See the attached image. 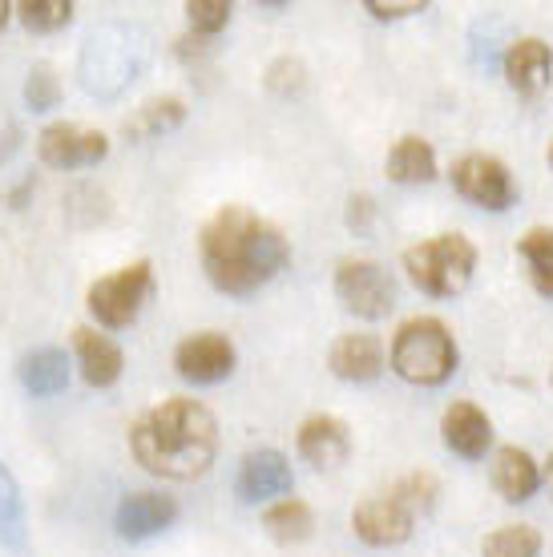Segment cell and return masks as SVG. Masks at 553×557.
<instances>
[{
    "label": "cell",
    "mask_w": 553,
    "mask_h": 557,
    "mask_svg": "<svg viewBox=\"0 0 553 557\" xmlns=\"http://www.w3.org/2000/svg\"><path fill=\"white\" fill-rule=\"evenodd\" d=\"M198 263L214 292L247 299V295L263 292L291 263V243L263 214L231 202V207L214 210L198 231Z\"/></svg>",
    "instance_id": "obj_1"
},
{
    "label": "cell",
    "mask_w": 553,
    "mask_h": 557,
    "mask_svg": "<svg viewBox=\"0 0 553 557\" xmlns=\"http://www.w3.org/2000/svg\"><path fill=\"white\" fill-rule=\"evenodd\" d=\"M130 453L146 473L162 476V481H198L219 457L214 412L198 400L170 396L134 420Z\"/></svg>",
    "instance_id": "obj_2"
},
{
    "label": "cell",
    "mask_w": 553,
    "mask_h": 557,
    "mask_svg": "<svg viewBox=\"0 0 553 557\" xmlns=\"http://www.w3.org/2000/svg\"><path fill=\"white\" fill-rule=\"evenodd\" d=\"M388 363H392V372L401 380H408V384L441 388L444 380L457 372L460 351H457L453 332H448V323L437 320V315H416V320L396 327Z\"/></svg>",
    "instance_id": "obj_3"
},
{
    "label": "cell",
    "mask_w": 553,
    "mask_h": 557,
    "mask_svg": "<svg viewBox=\"0 0 553 557\" xmlns=\"http://www.w3.org/2000/svg\"><path fill=\"white\" fill-rule=\"evenodd\" d=\"M404 271L416 287L432 299H453L472 283V271H477V247L469 238L448 231V235H432L420 238L404 251Z\"/></svg>",
    "instance_id": "obj_4"
},
{
    "label": "cell",
    "mask_w": 553,
    "mask_h": 557,
    "mask_svg": "<svg viewBox=\"0 0 553 557\" xmlns=\"http://www.w3.org/2000/svg\"><path fill=\"white\" fill-rule=\"evenodd\" d=\"M158 292V278H153V267L146 259L138 263H125L110 275H101L97 283H89L85 292V307L97 320V327L106 332H125L130 323H138V315L146 311V304Z\"/></svg>",
    "instance_id": "obj_5"
},
{
    "label": "cell",
    "mask_w": 553,
    "mask_h": 557,
    "mask_svg": "<svg viewBox=\"0 0 553 557\" xmlns=\"http://www.w3.org/2000/svg\"><path fill=\"white\" fill-rule=\"evenodd\" d=\"M335 299L360 320H384L396 307V283L376 259H344L335 267Z\"/></svg>",
    "instance_id": "obj_6"
},
{
    "label": "cell",
    "mask_w": 553,
    "mask_h": 557,
    "mask_svg": "<svg viewBox=\"0 0 553 557\" xmlns=\"http://www.w3.org/2000/svg\"><path fill=\"white\" fill-rule=\"evenodd\" d=\"M448 178H453V186H457V195L465 202L493 210V214H501V210H509L517 202V182H513L509 166L493 153H460L453 170H448Z\"/></svg>",
    "instance_id": "obj_7"
},
{
    "label": "cell",
    "mask_w": 553,
    "mask_h": 557,
    "mask_svg": "<svg viewBox=\"0 0 553 557\" xmlns=\"http://www.w3.org/2000/svg\"><path fill=\"white\" fill-rule=\"evenodd\" d=\"M37 158L53 170H85L110 158V138L85 122H53L37 134Z\"/></svg>",
    "instance_id": "obj_8"
},
{
    "label": "cell",
    "mask_w": 553,
    "mask_h": 557,
    "mask_svg": "<svg viewBox=\"0 0 553 557\" xmlns=\"http://www.w3.org/2000/svg\"><path fill=\"white\" fill-rule=\"evenodd\" d=\"M413 530H416V513L392 493V488L364 497V502L352 509V533H356L364 545H376V549L404 545L413 537Z\"/></svg>",
    "instance_id": "obj_9"
},
{
    "label": "cell",
    "mask_w": 553,
    "mask_h": 557,
    "mask_svg": "<svg viewBox=\"0 0 553 557\" xmlns=\"http://www.w3.org/2000/svg\"><path fill=\"white\" fill-rule=\"evenodd\" d=\"M235 363L238 351L231 344V335L222 332H194L174 348V368L191 384H222L235 372Z\"/></svg>",
    "instance_id": "obj_10"
},
{
    "label": "cell",
    "mask_w": 553,
    "mask_h": 557,
    "mask_svg": "<svg viewBox=\"0 0 553 557\" xmlns=\"http://www.w3.org/2000/svg\"><path fill=\"white\" fill-rule=\"evenodd\" d=\"M238 497L247 505H263L275 497H287L295 488V473H291V460L279 448H250L243 465H238Z\"/></svg>",
    "instance_id": "obj_11"
},
{
    "label": "cell",
    "mask_w": 553,
    "mask_h": 557,
    "mask_svg": "<svg viewBox=\"0 0 553 557\" xmlns=\"http://www.w3.org/2000/svg\"><path fill=\"white\" fill-rule=\"evenodd\" d=\"M179 521V502L167 497V493H153V488H142V493H125L118 502V513H113V525L125 542H146V537H158L167 533L170 525Z\"/></svg>",
    "instance_id": "obj_12"
},
{
    "label": "cell",
    "mask_w": 553,
    "mask_h": 557,
    "mask_svg": "<svg viewBox=\"0 0 553 557\" xmlns=\"http://www.w3.org/2000/svg\"><path fill=\"white\" fill-rule=\"evenodd\" d=\"M328 368L347 384H372L384 376L388 351L380 344V335L372 332H344L328 351Z\"/></svg>",
    "instance_id": "obj_13"
},
{
    "label": "cell",
    "mask_w": 553,
    "mask_h": 557,
    "mask_svg": "<svg viewBox=\"0 0 553 557\" xmlns=\"http://www.w3.org/2000/svg\"><path fill=\"white\" fill-rule=\"evenodd\" d=\"M295 448L311 469H340L352 457V429L340 417H307L295 432Z\"/></svg>",
    "instance_id": "obj_14"
},
{
    "label": "cell",
    "mask_w": 553,
    "mask_h": 557,
    "mask_svg": "<svg viewBox=\"0 0 553 557\" xmlns=\"http://www.w3.org/2000/svg\"><path fill=\"white\" fill-rule=\"evenodd\" d=\"M73 356L82 368V380L89 388H113L125 372V351L118 339H110L97 327H77L73 332Z\"/></svg>",
    "instance_id": "obj_15"
},
{
    "label": "cell",
    "mask_w": 553,
    "mask_h": 557,
    "mask_svg": "<svg viewBox=\"0 0 553 557\" xmlns=\"http://www.w3.org/2000/svg\"><path fill=\"white\" fill-rule=\"evenodd\" d=\"M505 82L509 89H517L521 98H538L541 89H550L553 82V49L541 37H521L505 49Z\"/></svg>",
    "instance_id": "obj_16"
},
{
    "label": "cell",
    "mask_w": 553,
    "mask_h": 557,
    "mask_svg": "<svg viewBox=\"0 0 553 557\" xmlns=\"http://www.w3.org/2000/svg\"><path fill=\"white\" fill-rule=\"evenodd\" d=\"M441 436L448 453H457L465 460H481L489 448H493V420L489 412L469 400H457V405L444 408L441 417Z\"/></svg>",
    "instance_id": "obj_17"
},
{
    "label": "cell",
    "mask_w": 553,
    "mask_h": 557,
    "mask_svg": "<svg viewBox=\"0 0 553 557\" xmlns=\"http://www.w3.org/2000/svg\"><path fill=\"white\" fill-rule=\"evenodd\" d=\"M489 476H493V488H497V493L509 505L529 502V497H533V493L541 488L538 460L529 457L526 448H517V445H505V448H497V453H493Z\"/></svg>",
    "instance_id": "obj_18"
},
{
    "label": "cell",
    "mask_w": 553,
    "mask_h": 557,
    "mask_svg": "<svg viewBox=\"0 0 553 557\" xmlns=\"http://www.w3.org/2000/svg\"><path fill=\"white\" fill-rule=\"evenodd\" d=\"M16 376H21L28 396H37V400L61 396V392L70 388V356L61 348H33L21 356Z\"/></svg>",
    "instance_id": "obj_19"
},
{
    "label": "cell",
    "mask_w": 553,
    "mask_h": 557,
    "mask_svg": "<svg viewBox=\"0 0 553 557\" xmlns=\"http://www.w3.org/2000/svg\"><path fill=\"white\" fill-rule=\"evenodd\" d=\"M388 178L401 182V186H425V182L437 178V150H432L429 138L420 134H404L392 150H388Z\"/></svg>",
    "instance_id": "obj_20"
},
{
    "label": "cell",
    "mask_w": 553,
    "mask_h": 557,
    "mask_svg": "<svg viewBox=\"0 0 553 557\" xmlns=\"http://www.w3.org/2000/svg\"><path fill=\"white\" fill-rule=\"evenodd\" d=\"M182 122H186V101L182 98H150L125 117L122 134L130 141H153V138H162V134H174Z\"/></svg>",
    "instance_id": "obj_21"
},
{
    "label": "cell",
    "mask_w": 553,
    "mask_h": 557,
    "mask_svg": "<svg viewBox=\"0 0 553 557\" xmlns=\"http://www.w3.org/2000/svg\"><path fill=\"white\" fill-rule=\"evenodd\" d=\"M263 530L271 533L279 545H299L316 533V513H311V505L299 502V497H279L275 505H267Z\"/></svg>",
    "instance_id": "obj_22"
},
{
    "label": "cell",
    "mask_w": 553,
    "mask_h": 557,
    "mask_svg": "<svg viewBox=\"0 0 553 557\" xmlns=\"http://www.w3.org/2000/svg\"><path fill=\"white\" fill-rule=\"evenodd\" d=\"M517 255H521V263H526L533 292L553 299V231L550 226H533V231H526L521 243H517Z\"/></svg>",
    "instance_id": "obj_23"
},
{
    "label": "cell",
    "mask_w": 553,
    "mask_h": 557,
    "mask_svg": "<svg viewBox=\"0 0 553 557\" xmlns=\"http://www.w3.org/2000/svg\"><path fill=\"white\" fill-rule=\"evenodd\" d=\"M0 542L9 549H25V502H21V485L4 469V460H0Z\"/></svg>",
    "instance_id": "obj_24"
},
{
    "label": "cell",
    "mask_w": 553,
    "mask_h": 557,
    "mask_svg": "<svg viewBox=\"0 0 553 557\" xmlns=\"http://www.w3.org/2000/svg\"><path fill=\"white\" fill-rule=\"evenodd\" d=\"M541 533L533 525H501L481 542V557H538Z\"/></svg>",
    "instance_id": "obj_25"
},
{
    "label": "cell",
    "mask_w": 553,
    "mask_h": 557,
    "mask_svg": "<svg viewBox=\"0 0 553 557\" xmlns=\"http://www.w3.org/2000/svg\"><path fill=\"white\" fill-rule=\"evenodd\" d=\"M13 13L28 33H57L73 21V0H21L13 4Z\"/></svg>",
    "instance_id": "obj_26"
},
{
    "label": "cell",
    "mask_w": 553,
    "mask_h": 557,
    "mask_svg": "<svg viewBox=\"0 0 553 557\" xmlns=\"http://www.w3.org/2000/svg\"><path fill=\"white\" fill-rule=\"evenodd\" d=\"M231 0H191L186 4V21H191V33L194 37H202V41H210V37H219L222 28L231 25Z\"/></svg>",
    "instance_id": "obj_27"
},
{
    "label": "cell",
    "mask_w": 553,
    "mask_h": 557,
    "mask_svg": "<svg viewBox=\"0 0 553 557\" xmlns=\"http://www.w3.org/2000/svg\"><path fill=\"white\" fill-rule=\"evenodd\" d=\"M396 497H401L408 509H413L416 517H425L437 505V497H441V481L432 473H408V476H401L396 485H388Z\"/></svg>",
    "instance_id": "obj_28"
},
{
    "label": "cell",
    "mask_w": 553,
    "mask_h": 557,
    "mask_svg": "<svg viewBox=\"0 0 553 557\" xmlns=\"http://www.w3.org/2000/svg\"><path fill=\"white\" fill-rule=\"evenodd\" d=\"M25 101L33 113L57 110V101H61V77H57L53 65H33V70H28Z\"/></svg>",
    "instance_id": "obj_29"
},
{
    "label": "cell",
    "mask_w": 553,
    "mask_h": 557,
    "mask_svg": "<svg viewBox=\"0 0 553 557\" xmlns=\"http://www.w3.org/2000/svg\"><path fill=\"white\" fill-rule=\"evenodd\" d=\"M307 85V70L304 61H295V57H279L275 65L267 70V89L279 94V98H299Z\"/></svg>",
    "instance_id": "obj_30"
},
{
    "label": "cell",
    "mask_w": 553,
    "mask_h": 557,
    "mask_svg": "<svg viewBox=\"0 0 553 557\" xmlns=\"http://www.w3.org/2000/svg\"><path fill=\"white\" fill-rule=\"evenodd\" d=\"M344 223H347V231H352V235H372L376 198L372 195H352V198H347Z\"/></svg>",
    "instance_id": "obj_31"
},
{
    "label": "cell",
    "mask_w": 553,
    "mask_h": 557,
    "mask_svg": "<svg viewBox=\"0 0 553 557\" xmlns=\"http://www.w3.org/2000/svg\"><path fill=\"white\" fill-rule=\"evenodd\" d=\"M364 9H368L376 21H401V16L425 13V9H429V0H392V4H388V0H368Z\"/></svg>",
    "instance_id": "obj_32"
},
{
    "label": "cell",
    "mask_w": 553,
    "mask_h": 557,
    "mask_svg": "<svg viewBox=\"0 0 553 557\" xmlns=\"http://www.w3.org/2000/svg\"><path fill=\"white\" fill-rule=\"evenodd\" d=\"M9 16H13V4H9V0H0V33H4V25H9Z\"/></svg>",
    "instance_id": "obj_33"
},
{
    "label": "cell",
    "mask_w": 553,
    "mask_h": 557,
    "mask_svg": "<svg viewBox=\"0 0 553 557\" xmlns=\"http://www.w3.org/2000/svg\"><path fill=\"white\" fill-rule=\"evenodd\" d=\"M541 476H545V485L553 488V453H550V460H545V473H541Z\"/></svg>",
    "instance_id": "obj_34"
},
{
    "label": "cell",
    "mask_w": 553,
    "mask_h": 557,
    "mask_svg": "<svg viewBox=\"0 0 553 557\" xmlns=\"http://www.w3.org/2000/svg\"><path fill=\"white\" fill-rule=\"evenodd\" d=\"M550 166H553V141H550Z\"/></svg>",
    "instance_id": "obj_35"
},
{
    "label": "cell",
    "mask_w": 553,
    "mask_h": 557,
    "mask_svg": "<svg viewBox=\"0 0 553 557\" xmlns=\"http://www.w3.org/2000/svg\"><path fill=\"white\" fill-rule=\"evenodd\" d=\"M550 384H553V368H550Z\"/></svg>",
    "instance_id": "obj_36"
}]
</instances>
